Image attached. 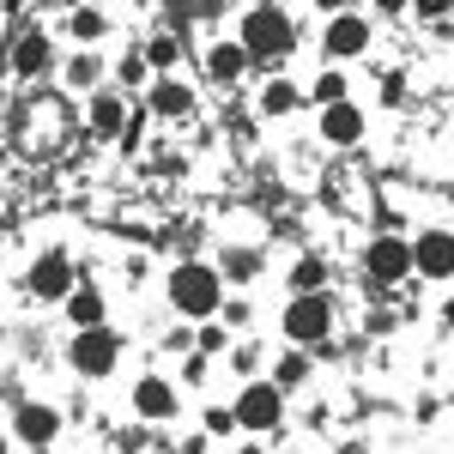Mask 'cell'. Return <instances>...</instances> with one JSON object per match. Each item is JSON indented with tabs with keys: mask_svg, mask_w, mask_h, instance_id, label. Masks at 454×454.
<instances>
[{
	"mask_svg": "<svg viewBox=\"0 0 454 454\" xmlns=\"http://www.w3.org/2000/svg\"><path fill=\"white\" fill-rule=\"evenodd\" d=\"M170 297H176V309H182V315H212L218 303H224L218 273L200 267V261H188V267H176V273H170Z\"/></svg>",
	"mask_w": 454,
	"mask_h": 454,
	"instance_id": "cell-1",
	"label": "cell"
},
{
	"mask_svg": "<svg viewBox=\"0 0 454 454\" xmlns=\"http://www.w3.org/2000/svg\"><path fill=\"white\" fill-rule=\"evenodd\" d=\"M243 49H248V61H273V55H285V49H291V19L273 12V6L248 12L243 19Z\"/></svg>",
	"mask_w": 454,
	"mask_h": 454,
	"instance_id": "cell-2",
	"label": "cell"
},
{
	"mask_svg": "<svg viewBox=\"0 0 454 454\" xmlns=\"http://www.w3.org/2000/svg\"><path fill=\"white\" fill-rule=\"evenodd\" d=\"M115 351H121L115 327H79V340H73V370H79V376H104V370H115Z\"/></svg>",
	"mask_w": 454,
	"mask_h": 454,
	"instance_id": "cell-3",
	"label": "cell"
},
{
	"mask_svg": "<svg viewBox=\"0 0 454 454\" xmlns=\"http://www.w3.org/2000/svg\"><path fill=\"white\" fill-rule=\"evenodd\" d=\"M327 321H333V309L309 291V297H297V303L285 309V333H291L297 346H315V340H327Z\"/></svg>",
	"mask_w": 454,
	"mask_h": 454,
	"instance_id": "cell-4",
	"label": "cell"
},
{
	"mask_svg": "<svg viewBox=\"0 0 454 454\" xmlns=\"http://www.w3.org/2000/svg\"><path fill=\"white\" fill-rule=\"evenodd\" d=\"M231 412H237L243 430H273L279 412H285V400H279V387H261V382H254V387H243V400H237Z\"/></svg>",
	"mask_w": 454,
	"mask_h": 454,
	"instance_id": "cell-5",
	"label": "cell"
},
{
	"mask_svg": "<svg viewBox=\"0 0 454 454\" xmlns=\"http://www.w3.org/2000/svg\"><path fill=\"white\" fill-rule=\"evenodd\" d=\"M412 267L430 273V279H449L454 273V237L449 231H424L419 243H412Z\"/></svg>",
	"mask_w": 454,
	"mask_h": 454,
	"instance_id": "cell-6",
	"label": "cell"
},
{
	"mask_svg": "<svg viewBox=\"0 0 454 454\" xmlns=\"http://www.w3.org/2000/svg\"><path fill=\"white\" fill-rule=\"evenodd\" d=\"M31 291H36V297H67V291H73L67 254H43V261H36V273H31Z\"/></svg>",
	"mask_w": 454,
	"mask_h": 454,
	"instance_id": "cell-7",
	"label": "cell"
},
{
	"mask_svg": "<svg viewBox=\"0 0 454 454\" xmlns=\"http://www.w3.org/2000/svg\"><path fill=\"white\" fill-rule=\"evenodd\" d=\"M406 267H412V248L400 243V237H382V243L370 248V273L376 279H406Z\"/></svg>",
	"mask_w": 454,
	"mask_h": 454,
	"instance_id": "cell-8",
	"label": "cell"
},
{
	"mask_svg": "<svg viewBox=\"0 0 454 454\" xmlns=\"http://www.w3.org/2000/svg\"><path fill=\"white\" fill-rule=\"evenodd\" d=\"M321 134L333 145H351L357 134H364V115H357V104H327L321 109Z\"/></svg>",
	"mask_w": 454,
	"mask_h": 454,
	"instance_id": "cell-9",
	"label": "cell"
},
{
	"mask_svg": "<svg viewBox=\"0 0 454 454\" xmlns=\"http://www.w3.org/2000/svg\"><path fill=\"white\" fill-rule=\"evenodd\" d=\"M364 43H370V25H364V19H351V12H340V19L327 25V49H333V55H357Z\"/></svg>",
	"mask_w": 454,
	"mask_h": 454,
	"instance_id": "cell-10",
	"label": "cell"
},
{
	"mask_svg": "<svg viewBox=\"0 0 454 454\" xmlns=\"http://www.w3.org/2000/svg\"><path fill=\"white\" fill-rule=\"evenodd\" d=\"M134 406H140V419H170V412H176V394L158 382V376H145V382L134 387Z\"/></svg>",
	"mask_w": 454,
	"mask_h": 454,
	"instance_id": "cell-11",
	"label": "cell"
},
{
	"mask_svg": "<svg viewBox=\"0 0 454 454\" xmlns=\"http://www.w3.org/2000/svg\"><path fill=\"white\" fill-rule=\"evenodd\" d=\"M55 424H61V419H55L49 406H19V436H25V442H36V449L55 436Z\"/></svg>",
	"mask_w": 454,
	"mask_h": 454,
	"instance_id": "cell-12",
	"label": "cell"
},
{
	"mask_svg": "<svg viewBox=\"0 0 454 454\" xmlns=\"http://www.w3.org/2000/svg\"><path fill=\"white\" fill-rule=\"evenodd\" d=\"M243 67H248L243 43H218V49H212V79H237Z\"/></svg>",
	"mask_w": 454,
	"mask_h": 454,
	"instance_id": "cell-13",
	"label": "cell"
},
{
	"mask_svg": "<svg viewBox=\"0 0 454 454\" xmlns=\"http://www.w3.org/2000/svg\"><path fill=\"white\" fill-rule=\"evenodd\" d=\"M67 315L79 321V327H104V297H98V291H73Z\"/></svg>",
	"mask_w": 454,
	"mask_h": 454,
	"instance_id": "cell-14",
	"label": "cell"
},
{
	"mask_svg": "<svg viewBox=\"0 0 454 454\" xmlns=\"http://www.w3.org/2000/svg\"><path fill=\"white\" fill-rule=\"evenodd\" d=\"M12 61H19V73H43V67H49V43H43V36H25Z\"/></svg>",
	"mask_w": 454,
	"mask_h": 454,
	"instance_id": "cell-15",
	"label": "cell"
},
{
	"mask_svg": "<svg viewBox=\"0 0 454 454\" xmlns=\"http://www.w3.org/2000/svg\"><path fill=\"white\" fill-rule=\"evenodd\" d=\"M152 109H158V115H182V109H188V91L164 79V85H152Z\"/></svg>",
	"mask_w": 454,
	"mask_h": 454,
	"instance_id": "cell-16",
	"label": "cell"
},
{
	"mask_svg": "<svg viewBox=\"0 0 454 454\" xmlns=\"http://www.w3.org/2000/svg\"><path fill=\"white\" fill-rule=\"evenodd\" d=\"M91 128H98V134H115V128H121V98H98V104H91Z\"/></svg>",
	"mask_w": 454,
	"mask_h": 454,
	"instance_id": "cell-17",
	"label": "cell"
},
{
	"mask_svg": "<svg viewBox=\"0 0 454 454\" xmlns=\"http://www.w3.org/2000/svg\"><path fill=\"white\" fill-rule=\"evenodd\" d=\"M261 109H267V115H285V109H297V85H267V91H261Z\"/></svg>",
	"mask_w": 454,
	"mask_h": 454,
	"instance_id": "cell-18",
	"label": "cell"
},
{
	"mask_svg": "<svg viewBox=\"0 0 454 454\" xmlns=\"http://www.w3.org/2000/svg\"><path fill=\"white\" fill-rule=\"evenodd\" d=\"M315 98H321V104H346V79H340V73H321V79H315Z\"/></svg>",
	"mask_w": 454,
	"mask_h": 454,
	"instance_id": "cell-19",
	"label": "cell"
},
{
	"mask_svg": "<svg viewBox=\"0 0 454 454\" xmlns=\"http://www.w3.org/2000/svg\"><path fill=\"white\" fill-rule=\"evenodd\" d=\"M291 285H297V297H309L315 285H321V261H297V273H291Z\"/></svg>",
	"mask_w": 454,
	"mask_h": 454,
	"instance_id": "cell-20",
	"label": "cell"
},
{
	"mask_svg": "<svg viewBox=\"0 0 454 454\" xmlns=\"http://www.w3.org/2000/svg\"><path fill=\"white\" fill-rule=\"evenodd\" d=\"M145 61H152V67H170L176 61V36H152V43H145Z\"/></svg>",
	"mask_w": 454,
	"mask_h": 454,
	"instance_id": "cell-21",
	"label": "cell"
},
{
	"mask_svg": "<svg viewBox=\"0 0 454 454\" xmlns=\"http://www.w3.org/2000/svg\"><path fill=\"white\" fill-rule=\"evenodd\" d=\"M303 376H309V364H303V357L291 351V357H285V364H279V387H297V382H303Z\"/></svg>",
	"mask_w": 454,
	"mask_h": 454,
	"instance_id": "cell-22",
	"label": "cell"
},
{
	"mask_svg": "<svg viewBox=\"0 0 454 454\" xmlns=\"http://www.w3.org/2000/svg\"><path fill=\"white\" fill-rule=\"evenodd\" d=\"M73 36H85V43L104 36V19H98V12H79V19H73Z\"/></svg>",
	"mask_w": 454,
	"mask_h": 454,
	"instance_id": "cell-23",
	"label": "cell"
},
{
	"mask_svg": "<svg viewBox=\"0 0 454 454\" xmlns=\"http://www.w3.org/2000/svg\"><path fill=\"white\" fill-rule=\"evenodd\" d=\"M207 424H212V436H231V430H243V424H237V412H207Z\"/></svg>",
	"mask_w": 454,
	"mask_h": 454,
	"instance_id": "cell-24",
	"label": "cell"
},
{
	"mask_svg": "<svg viewBox=\"0 0 454 454\" xmlns=\"http://www.w3.org/2000/svg\"><path fill=\"white\" fill-rule=\"evenodd\" d=\"M412 6H419L424 19H449V12H454V0H412Z\"/></svg>",
	"mask_w": 454,
	"mask_h": 454,
	"instance_id": "cell-25",
	"label": "cell"
},
{
	"mask_svg": "<svg viewBox=\"0 0 454 454\" xmlns=\"http://www.w3.org/2000/svg\"><path fill=\"white\" fill-rule=\"evenodd\" d=\"M91 79H98V61H91V55H85V61H73V85H91Z\"/></svg>",
	"mask_w": 454,
	"mask_h": 454,
	"instance_id": "cell-26",
	"label": "cell"
},
{
	"mask_svg": "<svg viewBox=\"0 0 454 454\" xmlns=\"http://www.w3.org/2000/svg\"><path fill=\"white\" fill-rule=\"evenodd\" d=\"M182 12L188 19H207V12H218V0H182Z\"/></svg>",
	"mask_w": 454,
	"mask_h": 454,
	"instance_id": "cell-27",
	"label": "cell"
},
{
	"mask_svg": "<svg viewBox=\"0 0 454 454\" xmlns=\"http://www.w3.org/2000/svg\"><path fill=\"white\" fill-rule=\"evenodd\" d=\"M400 6H406V0H382V12H400Z\"/></svg>",
	"mask_w": 454,
	"mask_h": 454,
	"instance_id": "cell-28",
	"label": "cell"
},
{
	"mask_svg": "<svg viewBox=\"0 0 454 454\" xmlns=\"http://www.w3.org/2000/svg\"><path fill=\"white\" fill-rule=\"evenodd\" d=\"M449 321H454V303H449Z\"/></svg>",
	"mask_w": 454,
	"mask_h": 454,
	"instance_id": "cell-29",
	"label": "cell"
},
{
	"mask_svg": "<svg viewBox=\"0 0 454 454\" xmlns=\"http://www.w3.org/2000/svg\"><path fill=\"white\" fill-rule=\"evenodd\" d=\"M36 454H49V449H36Z\"/></svg>",
	"mask_w": 454,
	"mask_h": 454,
	"instance_id": "cell-30",
	"label": "cell"
}]
</instances>
